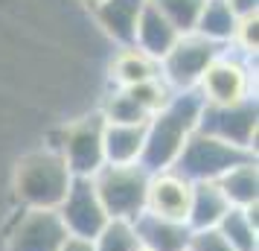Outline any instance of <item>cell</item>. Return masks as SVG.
<instances>
[{
    "label": "cell",
    "instance_id": "4",
    "mask_svg": "<svg viewBox=\"0 0 259 251\" xmlns=\"http://www.w3.org/2000/svg\"><path fill=\"white\" fill-rule=\"evenodd\" d=\"M250 158H256V155L195 129L189 134V140L184 144V149H181V155H178L172 169L178 175H184L187 181H192V184L195 181H219L227 169H233L236 164L250 161Z\"/></svg>",
    "mask_w": 259,
    "mask_h": 251
},
{
    "label": "cell",
    "instance_id": "10",
    "mask_svg": "<svg viewBox=\"0 0 259 251\" xmlns=\"http://www.w3.org/2000/svg\"><path fill=\"white\" fill-rule=\"evenodd\" d=\"M70 237L61 222L59 210H24L12 237H9V251H59L64 239Z\"/></svg>",
    "mask_w": 259,
    "mask_h": 251
},
{
    "label": "cell",
    "instance_id": "29",
    "mask_svg": "<svg viewBox=\"0 0 259 251\" xmlns=\"http://www.w3.org/2000/svg\"><path fill=\"white\" fill-rule=\"evenodd\" d=\"M84 6H88V9H94V6H99V3H102V0H82Z\"/></svg>",
    "mask_w": 259,
    "mask_h": 251
},
{
    "label": "cell",
    "instance_id": "28",
    "mask_svg": "<svg viewBox=\"0 0 259 251\" xmlns=\"http://www.w3.org/2000/svg\"><path fill=\"white\" fill-rule=\"evenodd\" d=\"M59 251H94V242L91 239H79V237H67Z\"/></svg>",
    "mask_w": 259,
    "mask_h": 251
},
{
    "label": "cell",
    "instance_id": "23",
    "mask_svg": "<svg viewBox=\"0 0 259 251\" xmlns=\"http://www.w3.org/2000/svg\"><path fill=\"white\" fill-rule=\"evenodd\" d=\"M152 3L181 35L195 29V21H198L201 6H204V0H152Z\"/></svg>",
    "mask_w": 259,
    "mask_h": 251
},
{
    "label": "cell",
    "instance_id": "15",
    "mask_svg": "<svg viewBox=\"0 0 259 251\" xmlns=\"http://www.w3.org/2000/svg\"><path fill=\"white\" fill-rule=\"evenodd\" d=\"M146 123H105L102 155L105 164H140Z\"/></svg>",
    "mask_w": 259,
    "mask_h": 251
},
{
    "label": "cell",
    "instance_id": "21",
    "mask_svg": "<svg viewBox=\"0 0 259 251\" xmlns=\"http://www.w3.org/2000/svg\"><path fill=\"white\" fill-rule=\"evenodd\" d=\"M94 251H143L134 222L125 219H108L105 228L94 237Z\"/></svg>",
    "mask_w": 259,
    "mask_h": 251
},
{
    "label": "cell",
    "instance_id": "26",
    "mask_svg": "<svg viewBox=\"0 0 259 251\" xmlns=\"http://www.w3.org/2000/svg\"><path fill=\"white\" fill-rule=\"evenodd\" d=\"M189 251H236V248L219 234V228H210V231H192Z\"/></svg>",
    "mask_w": 259,
    "mask_h": 251
},
{
    "label": "cell",
    "instance_id": "18",
    "mask_svg": "<svg viewBox=\"0 0 259 251\" xmlns=\"http://www.w3.org/2000/svg\"><path fill=\"white\" fill-rule=\"evenodd\" d=\"M111 73L117 79L119 88H131V85L149 82V79H157L160 76V67L152 56H146L140 47H119L117 56H114V64H111Z\"/></svg>",
    "mask_w": 259,
    "mask_h": 251
},
{
    "label": "cell",
    "instance_id": "5",
    "mask_svg": "<svg viewBox=\"0 0 259 251\" xmlns=\"http://www.w3.org/2000/svg\"><path fill=\"white\" fill-rule=\"evenodd\" d=\"M195 91L207 105H236L253 99V73L247 56H242L239 50L222 47L215 59L207 64V70L201 73Z\"/></svg>",
    "mask_w": 259,
    "mask_h": 251
},
{
    "label": "cell",
    "instance_id": "6",
    "mask_svg": "<svg viewBox=\"0 0 259 251\" xmlns=\"http://www.w3.org/2000/svg\"><path fill=\"white\" fill-rule=\"evenodd\" d=\"M219 50H222L219 44L201 38L198 32L178 35V41L169 47V53L157 61L160 79H163L172 91H195L201 73L207 70V64L215 59Z\"/></svg>",
    "mask_w": 259,
    "mask_h": 251
},
{
    "label": "cell",
    "instance_id": "17",
    "mask_svg": "<svg viewBox=\"0 0 259 251\" xmlns=\"http://www.w3.org/2000/svg\"><path fill=\"white\" fill-rule=\"evenodd\" d=\"M219 187L227 196L230 207H253L259 202V167L256 158L250 161H242L236 164L233 169H227L222 178H219Z\"/></svg>",
    "mask_w": 259,
    "mask_h": 251
},
{
    "label": "cell",
    "instance_id": "1",
    "mask_svg": "<svg viewBox=\"0 0 259 251\" xmlns=\"http://www.w3.org/2000/svg\"><path fill=\"white\" fill-rule=\"evenodd\" d=\"M204 99L198 91H175L157 114L146 123V144L140 164L149 172H163L175 167L178 155L189 134L198 129Z\"/></svg>",
    "mask_w": 259,
    "mask_h": 251
},
{
    "label": "cell",
    "instance_id": "27",
    "mask_svg": "<svg viewBox=\"0 0 259 251\" xmlns=\"http://www.w3.org/2000/svg\"><path fill=\"white\" fill-rule=\"evenodd\" d=\"M230 6V12L236 18H247V15H256L259 12V0H224Z\"/></svg>",
    "mask_w": 259,
    "mask_h": 251
},
{
    "label": "cell",
    "instance_id": "9",
    "mask_svg": "<svg viewBox=\"0 0 259 251\" xmlns=\"http://www.w3.org/2000/svg\"><path fill=\"white\" fill-rule=\"evenodd\" d=\"M59 216L70 237L91 239V242L108 222V213L96 196L91 178H73L64 202L59 204Z\"/></svg>",
    "mask_w": 259,
    "mask_h": 251
},
{
    "label": "cell",
    "instance_id": "14",
    "mask_svg": "<svg viewBox=\"0 0 259 251\" xmlns=\"http://www.w3.org/2000/svg\"><path fill=\"white\" fill-rule=\"evenodd\" d=\"M178 35L181 32L160 15V9L154 6L152 0H146L140 21H137V29H134V47H140L154 61H160L169 53V47L178 41Z\"/></svg>",
    "mask_w": 259,
    "mask_h": 251
},
{
    "label": "cell",
    "instance_id": "24",
    "mask_svg": "<svg viewBox=\"0 0 259 251\" xmlns=\"http://www.w3.org/2000/svg\"><path fill=\"white\" fill-rule=\"evenodd\" d=\"M99 114L105 117V123H149V117L137 108V102L128 96L125 88H119L117 94L105 102V108Z\"/></svg>",
    "mask_w": 259,
    "mask_h": 251
},
{
    "label": "cell",
    "instance_id": "7",
    "mask_svg": "<svg viewBox=\"0 0 259 251\" xmlns=\"http://www.w3.org/2000/svg\"><path fill=\"white\" fill-rule=\"evenodd\" d=\"M102 132H105V117L102 114L76 120L61 132V144H56V152L64 158L73 178H91L96 169L105 164Z\"/></svg>",
    "mask_w": 259,
    "mask_h": 251
},
{
    "label": "cell",
    "instance_id": "13",
    "mask_svg": "<svg viewBox=\"0 0 259 251\" xmlns=\"http://www.w3.org/2000/svg\"><path fill=\"white\" fill-rule=\"evenodd\" d=\"M143 6L146 0H102L91 12L108 38H114L119 47H128L134 44V29H137Z\"/></svg>",
    "mask_w": 259,
    "mask_h": 251
},
{
    "label": "cell",
    "instance_id": "12",
    "mask_svg": "<svg viewBox=\"0 0 259 251\" xmlns=\"http://www.w3.org/2000/svg\"><path fill=\"white\" fill-rule=\"evenodd\" d=\"M134 231H137L143 251H187L189 237H192V228L187 222L163 219L146 210L134 219Z\"/></svg>",
    "mask_w": 259,
    "mask_h": 251
},
{
    "label": "cell",
    "instance_id": "25",
    "mask_svg": "<svg viewBox=\"0 0 259 251\" xmlns=\"http://www.w3.org/2000/svg\"><path fill=\"white\" fill-rule=\"evenodd\" d=\"M242 56H253L259 47V18L256 15H247V18H239V26H236V35L230 41Z\"/></svg>",
    "mask_w": 259,
    "mask_h": 251
},
{
    "label": "cell",
    "instance_id": "3",
    "mask_svg": "<svg viewBox=\"0 0 259 251\" xmlns=\"http://www.w3.org/2000/svg\"><path fill=\"white\" fill-rule=\"evenodd\" d=\"M149 178L152 172L143 164H102L91 175V184L105 207L108 219L134 222L146 210Z\"/></svg>",
    "mask_w": 259,
    "mask_h": 251
},
{
    "label": "cell",
    "instance_id": "16",
    "mask_svg": "<svg viewBox=\"0 0 259 251\" xmlns=\"http://www.w3.org/2000/svg\"><path fill=\"white\" fill-rule=\"evenodd\" d=\"M230 210V202L222 193L219 181H195L192 184V199H189L187 225L192 231H210L219 228L224 213Z\"/></svg>",
    "mask_w": 259,
    "mask_h": 251
},
{
    "label": "cell",
    "instance_id": "2",
    "mask_svg": "<svg viewBox=\"0 0 259 251\" xmlns=\"http://www.w3.org/2000/svg\"><path fill=\"white\" fill-rule=\"evenodd\" d=\"M73 184V172L67 169L64 158L56 149H35L18 161L15 167V196L24 204V210H59L64 196Z\"/></svg>",
    "mask_w": 259,
    "mask_h": 251
},
{
    "label": "cell",
    "instance_id": "22",
    "mask_svg": "<svg viewBox=\"0 0 259 251\" xmlns=\"http://www.w3.org/2000/svg\"><path fill=\"white\" fill-rule=\"evenodd\" d=\"M125 91H128V96L137 102V108H140L149 120L169 102V96L175 94L160 76H157V79H149V82H140V85H131V88H125Z\"/></svg>",
    "mask_w": 259,
    "mask_h": 251
},
{
    "label": "cell",
    "instance_id": "8",
    "mask_svg": "<svg viewBox=\"0 0 259 251\" xmlns=\"http://www.w3.org/2000/svg\"><path fill=\"white\" fill-rule=\"evenodd\" d=\"M198 132L253 152L256 149V99H245L236 105H207L204 102L198 117Z\"/></svg>",
    "mask_w": 259,
    "mask_h": 251
},
{
    "label": "cell",
    "instance_id": "30",
    "mask_svg": "<svg viewBox=\"0 0 259 251\" xmlns=\"http://www.w3.org/2000/svg\"><path fill=\"white\" fill-rule=\"evenodd\" d=\"M187 251H189V248H187Z\"/></svg>",
    "mask_w": 259,
    "mask_h": 251
},
{
    "label": "cell",
    "instance_id": "20",
    "mask_svg": "<svg viewBox=\"0 0 259 251\" xmlns=\"http://www.w3.org/2000/svg\"><path fill=\"white\" fill-rule=\"evenodd\" d=\"M222 234L236 251H259V225H256V204L253 207H230L219 222Z\"/></svg>",
    "mask_w": 259,
    "mask_h": 251
},
{
    "label": "cell",
    "instance_id": "11",
    "mask_svg": "<svg viewBox=\"0 0 259 251\" xmlns=\"http://www.w3.org/2000/svg\"><path fill=\"white\" fill-rule=\"evenodd\" d=\"M189 199H192V181L178 175L175 169L152 172L149 190H146V213L187 222Z\"/></svg>",
    "mask_w": 259,
    "mask_h": 251
},
{
    "label": "cell",
    "instance_id": "19",
    "mask_svg": "<svg viewBox=\"0 0 259 251\" xmlns=\"http://www.w3.org/2000/svg\"><path fill=\"white\" fill-rule=\"evenodd\" d=\"M236 26H239V18L230 12V6L224 0H204L192 32H198L201 38H207V41L222 47V44H230L233 41Z\"/></svg>",
    "mask_w": 259,
    "mask_h": 251
}]
</instances>
